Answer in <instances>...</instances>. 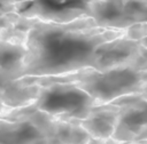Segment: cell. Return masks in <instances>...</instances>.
Masks as SVG:
<instances>
[{
	"label": "cell",
	"instance_id": "obj_2",
	"mask_svg": "<svg viewBox=\"0 0 147 144\" xmlns=\"http://www.w3.org/2000/svg\"><path fill=\"white\" fill-rule=\"evenodd\" d=\"M90 138L78 123L56 120L29 105L0 114V144H86Z\"/></svg>",
	"mask_w": 147,
	"mask_h": 144
},
{
	"label": "cell",
	"instance_id": "obj_9",
	"mask_svg": "<svg viewBox=\"0 0 147 144\" xmlns=\"http://www.w3.org/2000/svg\"><path fill=\"white\" fill-rule=\"evenodd\" d=\"M39 89L40 87L38 85H25L21 80L11 79L0 69V102L9 110L33 103Z\"/></svg>",
	"mask_w": 147,
	"mask_h": 144
},
{
	"label": "cell",
	"instance_id": "obj_11",
	"mask_svg": "<svg viewBox=\"0 0 147 144\" xmlns=\"http://www.w3.org/2000/svg\"><path fill=\"white\" fill-rule=\"evenodd\" d=\"M146 37H147V23H140L130 26L129 29L125 30V35H124V38L134 41H140Z\"/></svg>",
	"mask_w": 147,
	"mask_h": 144
},
{
	"label": "cell",
	"instance_id": "obj_1",
	"mask_svg": "<svg viewBox=\"0 0 147 144\" xmlns=\"http://www.w3.org/2000/svg\"><path fill=\"white\" fill-rule=\"evenodd\" d=\"M125 35V30L103 29L87 16L59 23L33 17L25 35L22 78L69 74L94 67L99 46Z\"/></svg>",
	"mask_w": 147,
	"mask_h": 144
},
{
	"label": "cell",
	"instance_id": "obj_7",
	"mask_svg": "<svg viewBox=\"0 0 147 144\" xmlns=\"http://www.w3.org/2000/svg\"><path fill=\"white\" fill-rule=\"evenodd\" d=\"M109 104L121 107L118 122L113 135L116 142H136L147 128V101L138 94L119 97Z\"/></svg>",
	"mask_w": 147,
	"mask_h": 144
},
{
	"label": "cell",
	"instance_id": "obj_3",
	"mask_svg": "<svg viewBox=\"0 0 147 144\" xmlns=\"http://www.w3.org/2000/svg\"><path fill=\"white\" fill-rule=\"evenodd\" d=\"M25 85L44 86L48 83H72L99 103L108 104L113 101L139 94L147 83V71H137L131 67L96 71L84 69L69 74L44 78H22Z\"/></svg>",
	"mask_w": 147,
	"mask_h": 144
},
{
	"label": "cell",
	"instance_id": "obj_13",
	"mask_svg": "<svg viewBox=\"0 0 147 144\" xmlns=\"http://www.w3.org/2000/svg\"><path fill=\"white\" fill-rule=\"evenodd\" d=\"M107 144H147V141H137V142H116L113 138L106 141Z\"/></svg>",
	"mask_w": 147,
	"mask_h": 144
},
{
	"label": "cell",
	"instance_id": "obj_10",
	"mask_svg": "<svg viewBox=\"0 0 147 144\" xmlns=\"http://www.w3.org/2000/svg\"><path fill=\"white\" fill-rule=\"evenodd\" d=\"M25 57V47L0 38V69L11 79L20 80Z\"/></svg>",
	"mask_w": 147,
	"mask_h": 144
},
{
	"label": "cell",
	"instance_id": "obj_8",
	"mask_svg": "<svg viewBox=\"0 0 147 144\" xmlns=\"http://www.w3.org/2000/svg\"><path fill=\"white\" fill-rule=\"evenodd\" d=\"M121 107L114 104H103L93 107L90 114L77 122L90 137L107 141L110 139L116 129Z\"/></svg>",
	"mask_w": 147,
	"mask_h": 144
},
{
	"label": "cell",
	"instance_id": "obj_4",
	"mask_svg": "<svg viewBox=\"0 0 147 144\" xmlns=\"http://www.w3.org/2000/svg\"><path fill=\"white\" fill-rule=\"evenodd\" d=\"M39 87L37 98L29 106L60 121L77 123L93 107L102 105L72 83H48Z\"/></svg>",
	"mask_w": 147,
	"mask_h": 144
},
{
	"label": "cell",
	"instance_id": "obj_17",
	"mask_svg": "<svg viewBox=\"0 0 147 144\" xmlns=\"http://www.w3.org/2000/svg\"><path fill=\"white\" fill-rule=\"evenodd\" d=\"M7 110H9V109H8V107H6V106L0 102V114H1V113H3V112H6Z\"/></svg>",
	"mask_w": 147,
	"mask_h": 144
},
{
	"label": "cell",
	"instance_id": "obj_12",
	"mask_svg": "<svg viewBox=\"0 0 147 144\" xmlns=\"http://www.w3.org/2000/svg\"><path fill=\"white\" fill-rule=\"evenodd\" d=\"M17 17H18L17 13H11V14L0 16V35L5 30H7L8 27H10L13 25V23L16 21Z\"/></svg>",
	"mask_w": 147,
	"mask_h": 144
},
{
	"label": "cell",
	"instance_id": "obj_14",
	"mask_svg": "<svg viewBox=\"0 0 147 144\" xmlns=\"http://www.w3.org/2000/svg\"><path fill=\"white\" fill-rule=\"evenodd\" d=\"M86 144H107V142L102 141V139H96V138H92L91 137Z\"/></svg>",
	"mask_w": 147,
	"mask_h": 144
},
{
	"label": "cell",
	"instance_id": "obj_16",
	"mask_svg": "<svg viewBox=\"0 0 147 144\" xmlns=\"http://www.w3.org/2000/svg\"><path fill=\"white\" fill-rule=\"evenodd\" d=\"M138 95H139L140 97H142L144 99H146V101H147V83H146V86L144 87V89H142Z\"/></svg>",
	"mask_w": 147,
	"mask_h": 144
},
{
	"label": "cell",
	"instance_id": "obj_5",
	"mask_svg": "<svg viewBox=\"0 0 147 144\" xmlns=\"http://www.w3.org/2000/svg\"><path fill=\"white\" fill-rule=\"evenodd\" d=\"M82 10L103 29L126 30L147 23V1H90L82 5Z\"/></svg>",
	"mask_w": 147,
	"mask_h": 144
},
{
	"label": "cell",
	"instance_id": "obj_15",
	"mask_svg": "<svg viewBox=\"0 0 147 144\" xmlns=\"http://www.w3.org/2000/svg\"><path fill=\"white\" fill-rule=\"evenodd\" d=\"M137 141H147V128H146L144 131H141V134L138 136ZM137 141H136V142H137Z\"/></svg>",
	"mask_w": 147,
	"mask_h": 144
},
{
	"label": "cell",
	"instance_id": "obj_6",
	"mask_svg": "<svg viewBox=\"0 0 147 144\" xmlns=\"http://www.w3.org/2000/svg\"><path fill=\"white\" fill-rule=\"evenodd\" d=\"M121 67L147 71V49L140 41L122 37L99 46L94 51V70L108 71Z\"/></svg>",
	"mask_w": 147,
	"mask_h": 144
}]
</instances>
